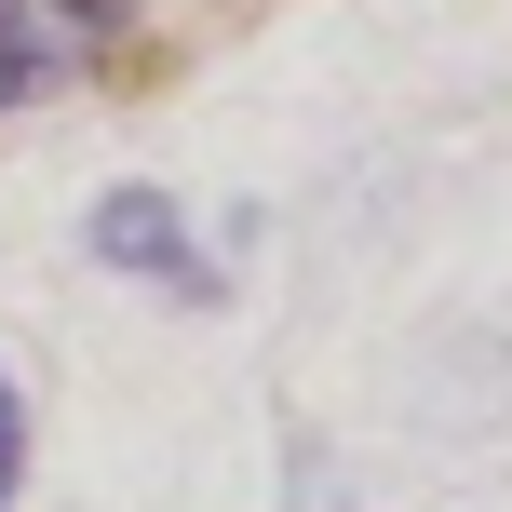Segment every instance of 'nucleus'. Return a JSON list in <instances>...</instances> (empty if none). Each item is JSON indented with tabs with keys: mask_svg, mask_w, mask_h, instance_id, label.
<instances>
[{
	"mask_svg": "<svg viewBox=\"0 0 512 512\" xmlns=\"http://www.w3.org/2000/svg\"><path fill=\"white\" fill-rule=\"evenodd\" d=\"M135 0H0V108H41L122 54Z\"/></svg>",
	"mask_w": 512,
	"mask_h": 512,
	"instance_id": "nucleus-1",
	"label": "nucleus"
},
{
	"mask_svg": "<svg viewBox=\"0 0 512 512\" xmlns=\"http://www.w3.org/2000/svg\"><path fill=\"white\" fill-rule=\"evenodd\" d=\"M81 243H95L108 270H149L162 297H216V270L189 256V216H176V189H95Z\"/></svg>",
	"mask_w": 512,
	"mask_h": 512,
	"instance_id": "nucleus-2",
	"label": "nucleus"
},
{
	"mask_svg": "<svg viewBox=\"0 0 512 512\" xmlns=\"http://www.w3.org/2000/svg\"><path fill=\"white\" fill-rule=\"evenodd\" d=\"M14 486H27V391L0 378V512H14Z\"/></svg>",
	"mask_w": 512,
	"mask_h": 512,
	"instance_id": "nucleus-3",
	"label": "nucleus"
}]
</instances>
